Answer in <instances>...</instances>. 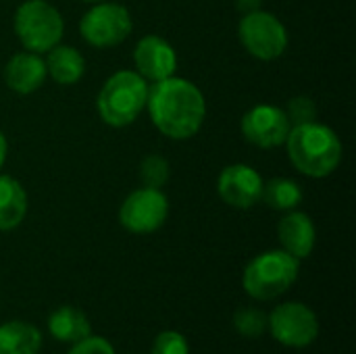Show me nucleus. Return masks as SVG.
I'll return each mask as SVG.
<instances>
[{
	"instance_id": "f257e3e1",
	"label": "nucleus",
	"mask_w": 356,
	"mask_h": 354,
	"mask_svg": "<svg viewBox=\"0 0 356 354\" xmlns=\"http://www.w3.org/2000/svg\"><path fill=\"white\" fill-rule=\"evenodd\" d=\"M146 108L154 127L171 140L196 136L207 115L202 92L192 81L175 75L148 86Z\"/></svg>"
},
{
	"instance_id": "f03ea898",
	"label": "nucleus",
	"mask_w": 356,
	"mask_h": 354,
	"mask_svg": "<svg viewBox=\"0 0 356 354\" xmlns=\"http://www.w3.org/2000/svg\"><path fill=\"white\" fill-rule=\"evenodd\" d=\"M292 165L309 177L332 175L342 161V142L336 131L317 121L296 125L286 138Z\"/></svg>"
},
{
	"instance_id": "7ed1b4c3",
	"label": "nucleus",
	"mask_w": 356,
	"mask_h": 354,
	"mask_svg": "<svg viewBox=\"0 0 356 354\" xmlns=\"http://www.w3.org/2000/svg\"><path fill=\"white\" fill-rule=\"evenodd\" d=\"M146 100L148 81L138 71H117L104 81L96 106L106 125L125 127L140 117L146 108Z\"/></svg>"
},
{
	"instance_id": "20e7f679",
	"label": "nucleus",
	"mask_w": 356,
	"mask_h": 354,
	"mask_svg": "<svg viewBox=\"0 0 356 354\" xmlns=\"http://www.w3.org/2000/svg\"><path fill=\"white\" fill-rule=\"evenodd\" d=\"M300 263L286 250H269L254 257L244 269V290L257 300H273L296 282Z\"/></svg>"
},
{
	"instance_id": "39448f33",
	"label": "nucleus",
	"mask_w": 356,
	"mask_h": 354,
	"mask_svg": "<svg viewBox=\"0 0 356 354\" xmlns=\"http://www.w3.org/2000/svg\"><path fill=\"white\" fill-rule=\"evenodd\" d=\"M65 31L60 13L46 0H25L15 13V33L25 50L48 52Z\"/></svg>"
},
{
	"instance_id": "423d86ee",
	"label": "nucleus",
	"mask_w": 356,
	"mask_h": 354,
	"mask_svg": "<svg viewBox=\"0 0 356 354\" xmlns=\"http://www.w3.org/2000/svg\"><path fill=\"white\" fill-rule=\"evenodd\" d=\"M238 35L244 48L259 61H275L288 46V31L284 23L275 15L261 8L244 15Z\"/></svg>"
},
{
	"instance_id": "0eeeda50",
	"label": "nucleus",
	"mask_w": 356,
	"mask_h": 354,
	"mask_svg": "<svg viewBox=\"0 0 356 354\" xmlns=\"http://www.w3.org/2000/svg\"><path fill=\"white\" fill-rule=\"evenodd\" d=\"M131 15L123 4L96 2L79 21L83 40L96 48H111L121 44L131 33Z\"/></svg>"
},
{
	"instance_id": "6e6552de",
	"label": "nucleus",
	"mask_w": 356,
	"mask_h": 354,
	"mask_svg": "<svg viewBox=\"0 0 356 354\" xmlns=\"http://www.w3.org/2000/svg\"><path fill=\"white\" fill-rule=\"evenodd\" d=\"M267 330L282 346L307 348L319 336V321L307 305L286 303L267 317Z\"/></svg>"
},
{
	"instance_id": "1a4fd4ad",
	"label": "nucleus",
	"mask_w": 356,
	"mask_h": 354,
	"mask_svg": "<svg viewBox=\"0 0 356 354\" xmlns=\"http://www.w3.org/2000/svg\"><path fill=\"white\" fill-rule=\"evenodd\" d=\"M167 215V196L154 188H140L123 200L119 209V223L131 234H152L163 227Z\"/></svg>"
},
{
	"instance_id": "9d476101",
	"label": "nucleus",
	"mask_w": 356,
	"mask_h": 354,
	"mask_svg": "<svg viewBox=\"0 0 356 354\" xmlns=\"http://www.w3.org/2000/svg\"><path fill=\"white\" fill-rule=\"evenodd\" d=\"M292 125L286 117V111L271 104L252 106L242 119L244 138L259 148H277L286 144Z\"/></svg>"
},
{
	"instance_id": "9b49d317",
	"label": "nucleus",
	"mask_w": 356,
	"mask_h": 354,
	"mask_svg": "<svg viewBox=\"0 0 356 354\" xmlns=\"http://www.w3.org/2000/svg\"><path fill=\"white\" fill-rule=\"evenodd\" d=\"M219 198L234 209H250L261 200L263 179L257 169L236 163L225 167L217 179Z\"/></svg>"
},
{
	"instance_id": "f8f14e48",
	"label": "nucleus",
	"mask_w": 356,
	"mask_h": 354,
	"mask_svg": "<svg viewBox=\"0 0 356 354\" xmlns=\"http://www.w3.org/2000/svg\"><path fill=\"white\" fill-rule=\"evenodd\" d=\"M134 63L138 73L146 81H161L175 73L177 69V54L175 48L161 35H144L134 50Z\"/></svg>"
},
{
	"instance_id": "ddd939ff",
	"label": "nucleus",
	"mask_w": 356,
	"mask_h": 354,
	"mask_svg": "<svg viewBox=\"0 0 356 354\" xmlns=\"http://www.w3.org/2000/svg\"><path fill=\"white\" fill-rule=\"evenodd\" d=\"M46 63L35 52H17L10 56L4 69L6 86L17 94H31L40 90L46 81Z\"/></svg>"
},
{
	"instance_id": "4468645a",
	"label": "nucleus",
	"mask_w": 356,
	"mask_h": 354,
	"mask_svg": "<svg viewBox=\"0 0 356 354\" xmlns=\"http://www.w3.org/2000/svg\"><path fill=\"white\" fill-rule=\"evenodd\" d=\"M277 236L280 242L284 246V250L292 257L307 259L313 248H315V225L311 221V217L307 213H298V211H290L286 217H282L280 225H277Z\"/></svg>"
},
{
	"instance_id": "2eb2a0df",
	"label": "nucleus",
	"mask_w": 356,
	"mask_h": 354,
	"mask_svg": "<svg viewBox=\"0 0 356 354\" xmlns=\"http://www.w3.org/2000/svg\"><path fill=\"white\" fill-rule=\"evenodd\" d=\"M44 63H46L48 75L60 86L77 83L86 71V58L73 46H58L56 44L54 48L48 50V58Z\"/></svg>"
},
{
	"instance_id": "dca6fc26",
	"label": "nucleus",
	"mask_w": 356,
	"mask_h": 354,
	"mask_svg": "<svg viewBox=\"0 0 356 354\" xmlns=\"http://www.w3.org/2000/svg\"><path fill=\"white\" fill-rule=\"evenodd\" d=\"M25 213L27 194L23 186L10 175H0V232H8L21 225Z\"/></svg>"
},
{
	"instance_id": "f3484780",
	"label": "nucleus",
	"mask_w": 356,
	"mask_h": 354,
	"mask_svg": "<svg viewBox=\"0 0 356 354\" xmlns=\"http://www.w3.org/2000/svg\"><path fill=\"white\" fill-rule=\"evenodd\" d=\"M42 334L33 323L8 321L0 325V354H38Z\"/></svg>"
},
{
	"instance_id": "a211bd4d",
	"label": "nucleus",
	"mask_w": 356,
	"mask_h": 354,
	"mask_svg": "<svg viewBox=\"0 0 356 354\" xmlns=\"http://www.w3.org/2000/svg\"><path fill=\"white\" fill-rule=\"evenodd\" d=\"M90 319L75 307H60L48 317V332L60 342H79L90 336Z\"/></svg>"
},
{
	"instance_id": "6ab92c4d",
	"label": "nucleus",
	"mask_w": 356,
	"mask_h": 354,
	"mask_svg": "<svg viewBox=\"0 0 356 354\" xmlns=\"http://www.w3.org/2000/svg\"><path fill=\"white\" fill-rule=\"evenodd\" d=\"M261 198L265 200L267 207L275 211H294L302 202V190L292 179L275 177V179H269L267 184L263 182Z\"/></svg>"
},
{
	"instance_id": "aec40b11",
	"label": "nucleus",
	"mask_w": 356,
	"mask_h": 354,
	"mask_svg": "<svg viewBox=\"0 0 356 354\" xmlns=\"http://www.w3.org/2000/svg\"><path fill=\"white\" fill-rule=\"evenodd\" d=\"M169 163L161 154H148L140 165V179L144 188L161 190L169 182Z\"/></svg>"
},
{
	"instance_id": "412c9836",
	"label": "nucleus",
	"mask_w": 356,
	"mask_h": 354,
	"mask_svg": "<svg viewBox=\"0 0 356 354\" xmlns=\"http://www.w3.org/2000/svg\"><path fill=\"white\" fill-rule=\"evenodd\" d=\"M234 328L238 334H242L246 338H254L267 330V317H265V313H261L257 309H242L234 315Z\"/></svg>"
},
{
	"instance_id": "4be33fe9",
	"label": "nucleus",
	"mask_w": 356,
	"mask_h": 354,
	"mask_svg": "<svg viewBox=\"0 0 356 354\" xmlns=\"http://www.w3.org/2000/svg\"><path fill=\"white\" fill-rule=\"evenodd\" d=\"M286 117L292 127L317 121V104L309 96H296L286 106Z\"/></svg>"
},
{
	"instance_id": "5701e85b",
	"label": "nucleus",
	"mask_w": 356,
	"mask_h": 354,
	"mask_svg": "<svg viewBox=\"0 0 356 354\" xmlns=\"http://www.w3.org/2000/svg\"><path fill=\"white\" fill-rule=\"evenodd\" d=\"M152 354H190V346L181 334L163 332L152 342Z\"/></svg>"
},
{
	"instance_id": "b1692460",
	"label": "nucleus",
	"mask_w": 356,
	"mask_h": 354,
	"mask_svg": "<svg viewBox=\"0 0 356 354\" xmlns=\"http://www.w3.org/2000/svg\"><path fill=\"white\" fill-rule=\"evenodd\" d=\"M67 354H115V348L108 340L100 336H86L83 340L75 342Z\"/></svg>"
},
{
	"instance_id": "393cba45",
	"label": "nucleus",
	"mask_w": 356,
	"mask_h": 354,
	"mask_svg": "<svg viewBox=\"0 0 356 354\" xmlns=\"http://www.w3.org/2000/svg\"><path fill=\"white\" fill-rule=\"evenodd\" d=\"M234 2H236V8H238V10H242V13L246 15V13L259 10L263 0H234Z\"/></svg>"
},
{
	"instance_id": "a878e982",
	"label": "nucleus",
	"mask_w": 356,
	"mask_h": 354,
	"mask_svg": "<svg viewBox=\"0 0 356 354\" xmlns=\"http://www.w3.org/2000/svg\"><path fill=\"white\" fill-rule=\"evenodd\" d=\"M6 152H8V144H6L4 134L0 131V169H2V165H4V161H6Z\"/></svg>"
},
{
	"instance_id": "bb28decb",
	"label": "nucleus",
	"mask_w": 356,
	"mask_h": 354,
	"mask_svg": "<svg viewBox=\"0 0 356 354\" xmlns=\"http://www.w3.org/2000/svg\"><path fill=\"white\" fill-rule=\"evenodd\" d=\"M86 2H102V0H86Z\"/></svg>"
}]
</instances>
